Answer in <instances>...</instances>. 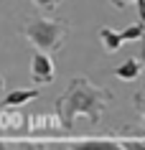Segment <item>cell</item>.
Listing matches in <instances>:
<instances>
[{
	"label": "cell",
	"mask_w": 145,
	"mask_h": 150,
	"mask_svg": "<svg viewBox=\"0 0 145 150\" xmlns=\"http://www.w3.org/2000/svg\"><path fill=\"white\" fill-rule=\"evenodd\" d=\"M112 102V92L105 87H97L87 76H74L66 92L56 99V117L64 130H74V120L87 117L92 125L99 122L102 110Z\"/></svg>",
	"instance_id": "cell-1"
},
{
	"label": "cell",
	"mask_w": 145,
	"mask_h": 150,
	"mask_svg": "<svg viewBox=\"0 0 145 150\" xmlns=\"http://www.w3.org/2000/svg\"><path fill=\"white\" fill-rule=\"evenodd\" d=\"M21 33L38 51H59L64 38L69 36V23L61 18H31L25 21Z\"/></svg>",
	"instance_id": "cell-2"
},
{
	"label": "cell",
	"mask_w": 145,
	"mask_h": 150,
	"mask_svg": "<svg viewBox=\"0 0 145 150\" xmlns=\"http://www.w3.org/2000/svg\"><path fill=\"white\" fill-rule=\"evenodd\" d=\"M54 76H56V69H54V61H51L48 51H36L31 59V79L38 87H46V84L54 81Z\"/></svg>",
	"instance_id": "cell-3"
},
{
	"label": "cell",
	"mask_w": 145,
	"mask_h": 150,
	"mask_svg": "<svg viewBox=\"0 0 145 150\" xmlns=\"http://www.w3.org/2000/svg\"><path fill=\"white\" fill-rule=\"evenodd\" d=\"M140 71H145L143 66V59H127V61H122L117 69H115V76L122 81H132L140 76Z\"/></svg>",
	"instance_id": "cell-4"
},
{
	"label": "cell",
	"mask_w": 145,
	"mask_h": 150,
	"mask_svg": "<svg viewBox=\"0 0 145 150\" xmlns=\"http://www.w3.org/2000/svg\"><path fill=\"white\" fill-rule=\"evenodd\" d=\"M38 97V89H13L3 102H0V107H23V104H28L31 99H36Z\"/></svg>",
	"instance_id": "cell-5"
},
{
	"label": "cell",
	"mask_w": 145,
	"mask_h": 150,
	"mask_svg": "<svg viewBox=\"0 0 145 150\" xmlns=\"http://www.w3.org/2000/svg\"><path fill=\"white\" fill-rule=\"evenodd\" d=\"M99 41H102V48H105L107 54L117 51V48L125 43V41H122V33L112 31V28H107V25H102V28H99Z\"/></svg>",
	"instance_id": "cell-6"
},
{
	"label": "cell",
	"mask_w": 145,
	"mask_h": 150,
	"mask_svg": "<svg viewBox=\"0 0 145 150\" xmlns=\"http://www.w3.org/2000/svg\"><path fill=\"white\" fill-rule=\"evenodd\" d=\"M143 36H145V23L143 21L127 25V28L122 31V41H137V38H143Z\"/></svg>",
	"instance_id": "cell-7"
},
{
	"label": "cell",
	"mask_w": 145,
	"mask_h": 150,
	"mask_svg": "<svg viewBox=\"0 0 145 150\" xmlns=\"http://www.w3.org/2000/svg\"><path fill=\"white\" fill-rule=\"evenodd\" d=\"M132 102H135L137 112L143 115V127H145V89H140V92H135V97H132Z\"/></svg>",
	"instance_id": "cell-8"
},
{
	"label": "cell",
	"mask_w": 145,
	"mask_h": 150,
	"mask_svg": "<svg viewBox=\"0 0 145 150\" xmlns=\"http://www.w3.org/2000/svg\"><path fill=\"white\" fill-rule=\"evenodd\" d=\"M33 3H36L38 8H43V10H54L59 3H61V0H33Z\"/></svg>",
	"instance_id": "cell-9"
},
{
	"label": "cell",
	"mask_w": 145,
	"mask_h": 150,
	"mask_svg": "<svg viewBox=\"0 0 145 150\" xmlns=\"http://www.w3.org/2000/svg\"><path fill=\"white\" fill-rule=\"evenodd\" d=\"M110 3H112L115 8H125L127 3H137V5H140V3H145V0H110Z\"/></svg>",
	"instance_id": "cell-10"
},
{
	"label": "cell",
	"mask_w": 145,
	"mask_h": 150,
	"mask_svg": "<svg viewBox=\"0 0 145 150\" xmlns=\"http://www.w3.org/2000/svg\"><path fill=\"white\" fill-rule=\"evenodd\" d=\"M0 89H3V76H0Z\"/></svg>",
	"instance_id": "cell-11"
}]
</instances>
